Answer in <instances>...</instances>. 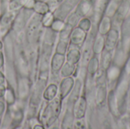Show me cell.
<instances>
[{
  "label": "cell",
  "mask_w": 130,
  "mask_h": 129,
  "mask_svg": "<svg viewBox=\"0 0 130 129\" xmlns=\"http://www.w3.org/2000/svg\"><path fill=\"white\" fill-rule=\"evenodd\" d=\"M61 110V101L59 98H54L43 108L40 114V122L42 125L50 128L58 119Z\"/></svg>",
  "instance_id": "1"
},
{
  "label": "cell",
  "mask_w": 130,
  "mask_h": 129,
  "mask_svg": "<svg viewBox=\"0 0 130 129\" xmlns=\"http://www.w3.org/2000/svg\"><path fill=\"white\" fill-rule=\"evenodd\" d=\"M41 19L42 17L40 14H36L30 18L27 30V38L28 42H31L32 40L36 36V32L38 31L41 24Z\"/></svg>",
  "instance_id": "2"
},
{
  "label": "cell",
  "mask_w": 130,
  "mask_h": 129,
  "mask_svg": "<svg viewBox=\"0 0 130 129\" xmlns=\"http://www.w3.org/2000/svg\"><path fill=\"white\" fill-rule=\"evenodd\" d=\"M8 117L9 119L11 121V125L14 123L19 124L23 119V112L21 107L16 104H11L10 105V107L8 109Z\"/></svg>",
  "instance_id": "3"
},
{
  "label": "cell",
  "mask_w": 130,
  "mask_h": 129,
  "mask_svg": "<svg viewBox=\"0 0 130 129\" xmlns=\"http://www.w3.org/2000/svg\"><path fill=\"white\" fill-rule=\"evenodd\" d=\"M78 0H66L62 3V5H61L60 7L57 9L56 12V16L59 19L65 18V17L69 14L72 8H74Z\"/></svg>",
  "instance_id": "4"
},
{
  "label": "cell",
  "mask_w": 130,
  "mask_h": 129,
  "mask_svg": "<svg viewBox=\"0 0 130 129\" xmlns=\"http://www.w3.org/2000/svg\"><path fill=\"white\" fill-rule=\"evenodd\" d=\"M27 16V10L24 8V10H21L17 17H15L14 23H13V29L16 32H21L22 29L24 28L25 25V21H26V17Z\"/></svg>",
  "instance_id": "5"
},
{
  "label": "cell",
  "mask_w": 130,
  "mask_h": 129,
  "mask_svg": "<svg viewBox=\"0 0 130 129\" xmlns=\"http://www.w3.org/2000/svg\"><path fill=\"white\" fill-rule=\"evenodd\" d=\"M30 91V84L26 78H22L20 79L18 86V93L21 99H25Z\"/></svg>",
  "instance_id": "6"
},
{
  "label": "cell",
  "mask_w": 130,
  "mask_h": 129,
  "mask_svg": "<svg viewBox=\"0 0 130 129\" xmlns=\"http://www.w3.org/2000/svg\"><path fill=\"white\" fill-rule=\"evenodd\" d=\"M65 57L63 54H60L56 52L52 59L51 61V69L53 72L59 71L60 68H62L63 63H64Z\"/></svg>",
  "instance_id": "7"
},
{
  "label": "cell",
  "mask_w": 130,
  "mask_h": 129,
  "mask_svg": "<svg viewBox=\"0 0 130 129\" xmlns=\"http://www.w3.org/2000/svg\"><path fill=\"white\" fill-rule=\"evenodd\" d=\"M85 106H86V103L83 97L80 98L78 100H77L75 103L74 114L77 119H81L83 117L85 111Z\"/></svg>",
  "instance_id": "8"
},
{
  "label": "cell",
  "mask_w": 130,
  "mask_h": 129,
  "mask_svg": "<svg viewBox=\"0 0 130 129\" xmlns=\"http://www.w3.org/2000/svg\"><path fill=\"white\" fill-rule=\"evenodd\" d=\"M72 85H73V80L72 78H67L62 80L60 84V92H59L61 99L64 98L69 93Z\"/></svg>",
  "instance_id": "9"
},
{
  "label": "cell",
  "mask_w": 130,
  "mask_h": 129,
  "mask_svg": "<svg viewBox=\"0 0 130 129\" xmlns=\"http://www.w3.org/2000/svg\"><path fill=\"white\" fill-rule=\"evenodd\" d=\"M91 43H92V40H91V37L90 36L88 40L85 42V46L83 47L82 60V65H86L90 59V55L91 52Z\"/></svg>",
  "instance_id": "10"
},
{
  "label": "cell",
  "mask_w": 130,
  "mask_h": 129,
  "mask_svg": "<svg viewBox=\"0 0 130 129\" xmlns=\"http://www.w3.org/2000/svg\"><path fill=\"white\" fill-rule=\"evenodd\" d=\"M57 87L56 85L53 84H50L44 90L43 92V98L46 100L50 101L52 100H53L57 94Z\"/></svg>",
  "instance_id": "11"
},
{
  "label": "cell",
  "mask_w": 130,
  "mask_h": 129,
  "mask_svg": "<svg viewBox=\"0 0 130 129\" xmlns=\"http://www.w3.org/2000/svg\"><path fill=\"white\" fill-rule=\"evenodd\" d=\"M18 68L19 71L23 75H26L28 74V63L27 62L26 57L24 55L23 52H21L19 55L18 59Z\"/></svg>",
  "instance_id": "12"
},
{
  "label": "cell",
  "mask_w": 130,
  "mask_h": 129,
  "mask_svg": "<svg viewBox=\"0 0 130 129\" xmlns=\"http://www.w3.org/2000/svg\"><path fill=\"white\" fill-rule=\"evenodd\" d=\"M33 9L40 14H44L50 11L49 5L43 2V1H36Z\"/></svg>",
  "instance_id": "13"
},
{
  "label": "cell",
  "mask_w": 130,
  "mask_h": 129,
  "mask_svg": "<svg viewBox=\"0 0 130 129\" xmlns=\"http://www.w3.org/2000/svg\"><path fill=\"white\" fill-rule=\"evenodd\" d=\"M14 18V14L12 11H9L7 13H5L0 19V26L2 28L6 27L7 26H8L12 21L13 19Z\"/></svg>",
  "instance_id": "14"
},
{
  "label": "cell",
  "mask_w": 130,
  "mask_h": 129,
  "mask_svg": "<svg viewBox=\"0 0 130 129\" xmlns=\"http://www.w3.org/2000/svg\"><path fill=\"white\" fill-rule=\"evenodd\" d=\"M71 38H72V42L73 43L79 44L83 41V40L85 38V33L82 30L77 28L72 33Z\"/></svg>",
  "instance_id": "15"
},
{
  "label": "cell",
  "mask_w": 130,
  "mask_h": 129,
  "mask_svg": "<svg viewBox=\"0 0 130 129\" xmlns=\"http://www.w3.org/2000/svg\"><path fill=\"white\" fill-rule=\"evenodd\" d=\"M54 21V14L52 11H47L46 14H43L41 19V23L44 27H51L53 22Z\"/></svg>",
  "instance_id": "16"
},
{
  "label": "cell",
  "mask_w": 130,
  "mask_h": 129,
  "mask_svg": "<svg viewBox=\"0 0 130 129\" xmlns=\"http://www.w3.org/2000/svg\"><path fill=\"white\" fill-rule=\"evenodd\" d=\"M80 87H81V83H80L79 81H77L75 87V89L73 90L72 93L71 94V95L69 97V102H68L69 105H72L78 100V95H79V93H80Z\"/></svg>",
  "instance_id": "17"
},
{
  "label": "cell",
  "mask_w": 130,
  "mask_h": 129,
  "mask_svg": "<svg viewBox=\"0 0 130 129\" xmlns=\"http://www.w3.org/2000/svg\"><path fill=\"white\" fill-rule=\"evenodd\" d=\"M25 0H12L8 5V9L11 11H14L24 7Z\"/></svg>",
  "instance_id": "18"
},
{
  "label": "cell",
  "mask_w": 130,
  "mask_h": 129,
  "mask_svg": "<svg viewBox=\"0 0 130 129\" xmlns=\"http://www.w3.org/2000/svg\"><path fill=\"white\" fill-rule=\"evenodd\" d=\"M119 75H120V68L116 66L111 67L107 72V77L111 81H115L119 77Z\"/></svg>",
  "instance_id": "19"
},
{
  "label": "cell",
  "mask_w": 130,
  "mask_h": 129,
  "mask_svg": "<svg viewBox=\"0 0 130 129\" xmlns=\"http://www.w3.org/2000/svg\"><path fill=\"white\" fill-rule=\"evenodd\" d=\"M72 113L69 112V110H68L66 112V114L64 117L63 119V122H62V128H70V125H72Z\"/></svg>",
  "instance_id": "20"
},
{
  "label": "cell",
  "mask_w": 130,
  "mask_h": 129,
  "mask_svg": "<svg viewBox=\"0 0 130 129\" xmlns=\"http://www.w3.org/2000/svg\"><path fill=\"white\" fill-rule=\"evenodd\" d=\"M5 100L7 101L8 105H11V104L14 103L15 97H14L13 90L11 88H8L5 91Z\"/></svg>",
  "instance_id": "21"
},
{
  "label": "cell",
  "mask_w": 130,
  "mask_h": 129,
  "mask_svg": "<svg viewBox=\"0 0 130 129\" xmlns=\"http://www.w3.org/2000/svg\"><path fill=\"white\" fill-rule=\"evenodd\" d=\"M78 51L76 50V49H72L69 54H68V56H67V59L69 62L71 63H75L78 59Z\"/></svg>",
  "instance_id": "22"
},
{
  "label": "cell",
  "mask_w": 130,
  "mask_h": 129,
  "mask_svg": "<svg viewBox=\"0 0 130 129\" xmlns=\"http://www.w3.org/2000/svg\"><path fill=\"white\" fill-rule=\"evenodd\" d=\"M97 101L98 103H102L105 98V87L101 84L97 91Z\"/></svg>",
  "instance_id": "23"
},
{
  "label": "cell",
  "mask_w": 130,
  "mask_h": 129,
  "mask_svg": "<svg viewBox=\"0 0 130 129\" xmlns=\"http://www.w3.org/2000/svg\"><path fill=\"white\" fill-rule=\"evenodd\" d=\"M5 52L9 59L12 58V43L9 36H7L5 39Z\"/></svg>",
  "instance_id": "24"
},
{
  "label": "cell",
  "mask_w": 130,
  "mask_h": 129,
  "mask_svg": "<svg viewBox=\"0 0 130 129\" xmlns=\"http://www.w3.org/2000/svg\"><path fill=\"white\" fill-rule=\"evenodd\" d=\"M64 27H65V24L60 19H57L54 21L51 25L52 30L53 31H61L64 28Z\"/></svg>",
  "instance_id": "25"
},
{
  "label": "cell",
  "mask_w": 130,
  "mask_h": 129,
  "mask_svg": "<svg viewBox=\"0 0 130 129\" xmlns=\"http://www.w3.org/2000/svg\"><path fill=\"white\" fill-rule=\"evenodd\" d=\"M66 46H67V42L66 40H59V42L57 45V48H56V52L60 53V54H64L66 52Z\"/></svg>",
  "instance_id": "26"
},
{
  "label": "cell",
  "mask_w": 130,
  "mask_h": 129,
  "mask_svg": "<svg viewBox=\"0 0 130 129\" xmlns=\"http://www.w3.org/2000/svg\"><path fill=\"white\" fill-rule=\"evenodd\" d=\"M72 70H73L72 65H71V64H69V63H66V64L65 65V66L63 67V68H62V75L64 76V77L69 76V75L72 74L71 71H72Z\"/></svg>",
  "instance_id": "27"
},
{
  "label": "cell",
  "mask_w": 130,
  "mask_h": 129,
  "mask_svg": "<svg viewBox=\"0 0 130 129\" xmlns=\"http://www.w3.org/2000/svg\"><path fill=\"white\" fill-rule=\"evenodd\" d=\"M110 108L112 109V112L115 115H117L118 113V106L117 105V102H116L115 97H110Z\"/></svg>",
  "instance_id": "28"
},
{
  "label": "cell",
  "mask_w": 130,
  "mask_h": 129,
  "mask_svg": "<svg viewBox=\"0 0 130 129\" xmlns=\"http://www.w3.org/2000/svg\"><path fill=\"white\" fill-rule=\"evenodd\" d=\"M110 52H107L105 54L103 55V59H102V62H103V66L106 68L109 66L110 62Z\"/></svg>",
  "instance_id": "29"
},
{
  "label": "cell",
  "mask_w": 130,
  "mask_h": 129,
  "mask_svg": "<svg viewBox=\"0 0 130 129\" xmlns=\"http://www.w3.org/2000/svg\"><path fill=\"white\" fill-rule=\"evenodd\" d=\"M6 89L4 84H0V97H2L5 94Z\"/></svg>",
  "instance_id": "30"
},
{
  "label": "cell",
  "mask_w": 130,
  "mask_h": 129,
  "mask_svg": "<svg viewBox=\"0 0 130 129\" xmlns=\"http://www.w3.org/2000/svg\"><path fill=\"white\" fill-rule=\"evenodd\" d=\"M5 76L3 75V74L0 71V84H5Z\"/></svg>",
  "instance_id": "31"
},
{
  "label": "cell",
  "mask_w": 130,
  "mask_h": 129,
  "mask_svg": "<svg viewBox=\"0 0 130 129\" xmlns=\"http://www.w3.org/2000/svg\"><path fill=\"white\" fill-rule=\"evenodd\" d=\"M3 64H4V58H3V54H2V52L0 51V68H2V67Z\"/></svg>",
  "instance_id": "32"
},
{
  "label": "cell",
  "mask_w": 130,
  "mask_h": 129,
  "mask_svg": "<svg viewBox=\"0 0 130 129\" xmlns=\"http://www.w3.org/2000/svg\"><path fill=\"white\" fill-rule=\"evenodd\" d=\"M4 109H5V105L2 102H0V116L2 115Z\"/></svg>",
  "instance_id": "33"
},
{
  "label": "cell",
  "mask_w": 130,
  "mask_h": 129,
  "mask_svg": "<svg viewBox=\"0 0 130 129\" xmlns=\"http://www.w3.org/2000/svg\"><path fill=\"white\" fill-rule=\"evenodd\" d=\"M2 43L0 42V50L2 49Z\"/></svg>",
  "instance_id": "34"
}]
</instances>
